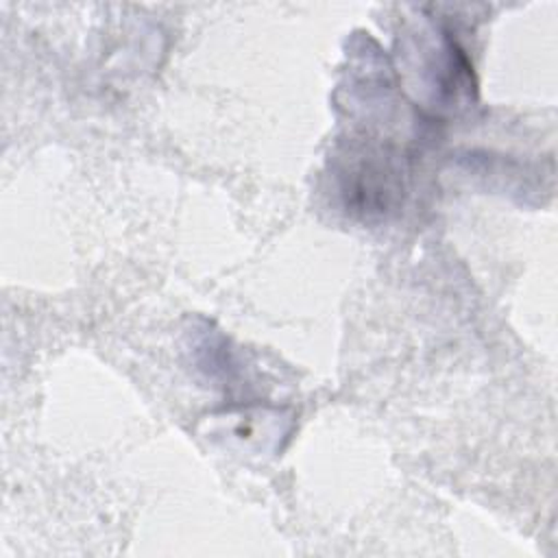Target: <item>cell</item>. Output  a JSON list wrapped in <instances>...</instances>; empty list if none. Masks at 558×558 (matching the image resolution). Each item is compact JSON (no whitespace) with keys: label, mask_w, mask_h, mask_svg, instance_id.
<instances>
[{"label":"cell","mask_w":558,"mask_h":558,"mask_svg":"<svg viewBox=\"0 0 558 558\" xmlns=\"http://www.w3.org/2000/svg\"><path fill=\"white\" fill-rule=\"evenodd\" d=\"M203 436L231 451L264 458L281 451L292 432V418L277 408L244 405L209 414L203 421Z\"/></svg>","instance_id":"cell-1"}]
</instances>
